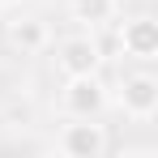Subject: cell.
I'll use <instances>...</instances> for the list:
<instances>
[{"label": "cell", "mask_w": 158, "mask_h": 158, "mask_svg": "<svg viewBox=\"0 0 158 158\" xmlns=\"http://www.w3.org/2000/svg\"><path fill=\"white\" fill-rule=\"evenodd\" d=\"M4 43L17 56H43L52 47V26L39 13H17V17L4 22Z\"/></svg>", "instance_id": "cell-6"}, {"label": "cell", "mask_w": 158, "mask_h": 158, "mask_svg": "<svg viewBox=\"0 0 158 158\" xmlns=\"http://www.w3.org/2000/svg\"><path fill=\"white\" fill-rule=\"evenodd\" d=\"M17 4H22V0H0V9H17Z\"/></svg>", "instance_id": "cell-8"}, {"label": "cell", "mask_w": 158, "mask_h": 158, "mask_svg": "<svg viewBox=\"0 0 158 158\" xmlns=\"http://www.w3.org/2000/svg\"><path fill=\"white\" fill-rule=\"evenodd\" d=\"M111 103L120 107V115L132 120V124H150L158 115V77L150 73V64H141L137 73H124Z\"/></svg>", "instance_id": "cell-2"}, {"label": "cell", "mask_w": 158, "mask_h": 158, "mask_svg": "<svg viewBox=\"0 0 158 158\" xmlns=\"http://www.w3.org/2000/svg\"><path fill=\"white\" fill-rule=\"evenodd\" d=\"M115 47L124 60L132 64H154L158 60V17L154 13H128V17H115Z\"/></svg>", "instance_id": "cell-3"}, {"label": "cell", "mask_w": 158, "mask_h": 158, "mask_svg": "<svg viewBox=\"0 0 158 158\" xmlns=\"http://www.w3.org/2000/svg\"><path fill=\"white\" fill-rule=\"evenodd\" d=\"M103 43L94 30H73L64 39H56V69L60 77H77V73H103Z\"/></svg>", "instance_id": "cell-5"}, {"label": "cell", "mask_w": 158, "mask_h": 158, "mask_svg": "<svg viewBox=\"0 0 158 158\" xmlns=\"http://www.w3.org/2000/svg\"><path fill=\"white\" fill-rule=\"evenodd\" d=\"M69 17L81 30H103L120 17V0H69Z\"/></svg>", "instance_id": "cell-7"}, {"label": "cell", "mask_w": 158, "mask_h": 158, "mask_svg": "<svg viewBox=\"0 0 158 158\" xmlns=\"http://www.w3.org/2000/svg\"><path fill=\"white\" fill-rule=\"evenodd\" d=\"M111 150V128L103 120H64L56 128V154L64 158H103Z\"/></svg>", "instance_id": "cell-4"}, {"label": "cell", "mask_w": 158, "mask_h": 158, "mask_svg": "<svg viewBox=\"0 0 158 158\" xmlns=\"http://www.w3.org/2000/svg\"><path fill=\"white\" fill-rule=\"evenodd\" d=\"M111 107V90L98 73H77L60 81V115L64 120H103Z\"/></svg>", "instance_id": "cell-1"}]
</instances>
